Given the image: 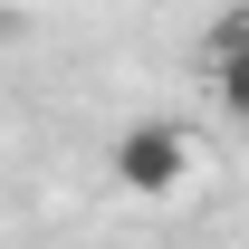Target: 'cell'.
Segmentation results:
<instances>
[{
	"instance_id": "1",
	"label": "cell",
	"mask_w": 249,
	"mask_h": 249,
	"mask_svg": "<svg viewBox=\"0 0 249 249\" xmlns=\"http://www.w3.org/2000/svg\"><path fill=\"white\" fill-rule=\"evenodd\" d=\"M192 163H201V144H192V124L173 115H134L115 134V154H106V173H115L134 201H173V192L192 182Z\"/></svg>"
},
{
	"instance_id": "2",
	"label": "cell",
	"mask_w": 249,
	"mask_h": 249,
	"mask_svg": "<svg viewBox=\"0 0 249 249\" xmlns=\"http://www.w3.org/2000/svg\"><path fill=\"white\" fill-rule=\"evenodd\" d=\"M211 96L230 124H249V48H211Z\"/></svg>"
}]
</instances>
